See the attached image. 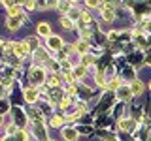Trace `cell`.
Instances as JSON below:
<instances>
[{
    "label": "cell",
    "mask_w": 151,
    "mask_h": 141,
    "mask_svg": "<svg viewBox=\"0 0 151 141\" xmlns=\"http://www.w3.org/2000/svg\"><path fill=\"white\" fill-rule=\"evenodd\" d=\"M28 79H30V83L34 85V87L42 85V83L45 81V70H42V68H32L30 73H28Z\"/></svg>",
    "instance_id": "6da1fadb"
},
{
    "label": "cell",
    "mask_w": 151,
    "mask_h": 141,
    "mask_svg": "<svg viewBox=\"0 0 151 141\" xmlns=\"http://www.w3.org/2000/svg\"><path fill=\"white\" fill-rule=\"evenodd\" d=\"M13 53H15V56H19V58H25L28 55V47L25 45V41H15V43H13Z\"/></svg>",
    "instance_id": "7a4b0ae2"
},
{
    "label": "cell",
    "mask_w": 151,
    "mask_h": 141,
    "mask_svg": "<svg viewBox=\"0 0 151 141\" xmlns=\"http://www.w3.org/2000/svg\"><path fill=\"white\" fill-rule=\"evenodd\" d=\"M47 45L51 47L53 51H60L64 47V43H63V40H60L59 36H51V38H47Z\"/></svg>",
    "instance_id": "3957f363"
},
{
    "label": "cell",
    "mask_w": 151,
    "mask_h": 141,
    "mask_svg": "<svg viewBox=\"0 0 151 141\" xmlns=\"http://www.w3.org/2000/svg\"><path fill=\"white\" fill-rule=\"evenodd\" d=\"M25 15H21V17H8V28L9 30H17V28H21V23L25 21Z\"/></svg>",
    "instance_id": "277c9868"
},
{
    "label": "cell",
    "mask_w": 151,
    "mask_h": 141,
    "mask_svg": "<svg viewBox=\"0 0 151 141\" xmlns=\"http://www.w3.org/2000/svg\"><path fill=\"white\" fill-rule=\"evenodd\" d=\"M38 34L45 36V38H51V26L47 25V23H40V25H38Z\"/></svg>",
    "instance_id": "5b68a950"
},
{
    "label": "cell",
    "mask_w": 151,
    "mask_h": 141,
    "mask_svg": "<svg viewBox=\"0 0 151 141\" xmlns=\"http://www.w3.org/2000/svg\"><path fill=\"white\" fill-rule=\"evenodd\" d=\"M136 126V120H132V119H127V120H119V128L123 130V132H129V130H132Z\"/></svg>",
    "instance_id": "8992f818"
},
{
    "label": "cell",
    "mask_w": 151,
    "mask_h": 141,
    "mask_svg": "<svg viewBox=\"0 0 151 141\" xmlns=\"http://www.w3.org/2000/svg\"><path fill=\"white\" fill-rule=\"evenodd\" d=\"M130 90H132V94H142V90H144V83H142L140 79H134V81L130 83Z\"/></svg>",
    "instance_id": "52a82bcc"
},
{
    "label": "cell",
    "mask_w": 151,
    "mask_h": 141,
    "mask_svg": "<svg viewBox=\"0 0 151 141\" xmlns=\"http://www.w3.org/2000/svg\"><path fill=\"white\" fill-rule=\"evenodd\" d=\"M117 94H119L121 102H129V100H130V96H132V90H130V88H127V87H121Z\"/></svg>",
    "instance_id": "ba28073f"
},
{
    "label": "cell",
    "mask_w": 151,
    "mask_h": 141,
    "mask_svg": "<svg viewBox=\"0 0 151 141\" xmlns=\"http://www.w3.org/2000/svg\"><path fill=\"white\" fill-rule=\"evenodd\" d=\"M25 98H27V102H36L38 100V90H36V88L34 87H32V88H27V90H25Z\"/></svg>",
    "instance_id": "9c48e42d"
},
{
    "label": "cell",
    "mask_w": 151,
    "mask_h": 141,
    "mask_svg": "<svg viewBox=\"0 0 151 141\" xmlns=\"http://www.w3.org/2000/svg\"><path fill=\"white\" fill-rule=\"evenodd\" d=\"M113 17H115V15H113V11H111V6H110V4H106V8L102 9V19L110 23V21H113Z\"/></svg>",
    "instance_id": "30bf717a"
},
{
    "label": "cell",
    "mask_w": 151,
    "mask_h": 141,
    "mask_svg": "<svg viewBox=\"0 0 151 141\" xmlns=\"http://www.w3.org/2000/svg\"><path fill=\"white\" fill-rule=\"evenodd\" d=\"M74 49L78 51V53H81V55H87V49H89V43L85 40H79L78 43L74 45Z\"/></svg>",
    "instance_id": "8fae6325"
},
{
    "label": "cell",
    "mask_w": 151,
    "mask_h": 141,
    "mask_svg": "<svg viewBox=\"0 0 151 141\" xmlns=\"http://www.w3.org/2000/svg\"><path fill=\"white\" fill-rule=\"evenodd\" d=\"M25 45L28 47V51H38V49H40L36 38H27V40H25Z\"/></svg>",
    "instance_id": "7c38bea8"
},
{
    "label": "cell",
    "mask_w": 151,
    "mask_h": 141,
    "mask_svg": "<svg viewBox=\"0 0 151 141\" xmlns=\"http://www.w3.org/2000/svg\"><path fill=\"white\" fill-rule=\"evenodd\" d=\"M63 135H64L66 141H76V137H78V132H76L74 128H66L63 132Z\"/></svg>",
    "instance_id": "4fadbf2b"
},
{
    "label": "cell",
    "mask_w": 151,
    "mask_h": 141,
    "mask_svg": "<svg viewBox=\"0 0 151 141\" xmlns=\"http://www.w3.org/2000/svg\"><path fill=\"white\" fill-rule=\"evenodd\" d=\"M60 25H63V28L70 30V28L74 26V21H72V19H70L68 15H64V17H60Z\"/></svg>",
    "instance_id": "5bb4252c"
},
{
    "label": "cell",
    "mask_w": 151,
    "mask_h": 141,
    "mask_svg": "<svg viewBox=\"0 0 151 141\" xmlns=\"http://www.w3.org/2000/svg\"><path fill=\"white\" fill-rule=\"evenodd\" d=\"M13 139L15 141H28V135H27L25 130H17L15 134H13Z\"/></svg>",
    "instance_id": "9a60e30c"
},
{
    "label": "cell",
    "mask_w": 151,
    "mask_h": 141,
    "mask_svg": "<svg viewBox=\"0 0 151 141\" xmlns=\"http://www.w3.org/2000/svg\"><path fill=\"white\" fill-rule=\"evenodd\" d=\"M94 56L93 55H83V58H81V66H85V68H87V66H91V64H94Z\"/></svg>",
    "instance_id": "2e32d148"
},
{
    "label": "cell",
    "mask_w": 151,
    "mask_h": 141,
    "mask_svg": "<svg viewBox=\"0 0 151 141\" xmlns=\"http://www.w3.org/2000/svg\"><path fill=\"white\" fill-rule=\"evenodd\" d=\"M34 58H36V60H45V58H47V51L40 47L38 51H34Z\"/></svg>",
    "instance_id": "e0dca14e"
},
{
    "label": "cell",
    "mask_w": 151,
    "mask_h": 141,
    "mask_svg": "<svg viewBox=\"0 0 151 141\" xmlns=\"http://www.w3.org/2000/svg\"><path fill=\"white\" fill-rule=\"evenodd\" d=\"M94 81H96L98 87H104V85H106V75H104V72H98L96 77H94Z\"/></svg>",
    "instance_id": "ac0fdd59"
},
{
    "label": "cell",
    "mask_w": 151,
    "mask_h": 141,
    "mask_svg": "<svg viewBox=\"0 0 151 141\" xmlns=\"http://www.w3.org/2000/svg\"><path fill=\"white\" fill-rule=\"evenodd\" d=\"M64 122V117H60V115H55L53 119H51V126H55V128H59L60 124Z\"/></svg>",
    "instance_id": "d6986e66"
},
{
    "label": "cell",
    "mask_w": 151,
    "mask_h": 141,
    "mask_svg": "<svg viewBox=\"0 0 151 141\" xmlns=\"http://www.w3.org/2000/svg\"><path fill=\"white\" fill-rule=\"evenodd\" d=\"M72 73L76 75V79L83 77V75H85V66H78V68H74V72H72Z\"/></svg>",
    "instance_id": "ffe728a7"
},
{
    "label": "cell",
    "mask_w": 151,
    "mask_h": 141,
    "mask_svg": "<svg viewBox=\"0 0 151 141\" xmlns=\"http://www.w3.org/2000/svg\"><path fill=\"white\" fill-rule=\"evenodd\" d=\"M119 85H121V79H119V77H115V79H113V81H111L110 85H108V88L115 90V88H119Z\"/></svg>",
    "instance_id": "44dd1931"
},
{
    "label": "cell",
    "mask_w": 151,
    "mask_h": 141,
    "mask_svg": "<svg viewBox=\"0 0 151 141\" xmlns=\"http://www.w3.org/2000/svg\"><path fill=\"white\" fill-rule=\"evenodd\" d=\"M79 15H81V13H79V11H78V9H70V11H68V17H70V19H72V21H74V19H78Z\"/></svg>",
    "instance_id": "7402d4cb"
},
{
    "label": "cell",
    "mask_w": 151,
    "mask_h": 141,
    "mask_svg": "<svg viewBox=\"0 0 151 141\" xmlns=\"http://www.w3.org/2000/svg\"><path fill=\"white\" fill-rule=\"evenodd\" d=\"M59 105L63 107V109H64V107H68V105H70V98H63V100L59 102Z\"/></svg>",
    "instance_id": "603a6c76"
},
{
    "label": "cell",
    "mask_w": 151,
    "mask_h": 141,
    "mask_svg": "<svg viewBox=\"0 0 151 141\" xmlns=\"http://www.w3.org/2000/svg\"><path fill=\"white\" fill-rule=\"evenodd\" d=\"M23 6H25L27 9H34V8H36V4H34V2H23Z\"/></svg>",
    "instance_id": "cb8c5ba5"
},
{
    "label": "cell",
    "mask_w": 151,
    "mask_h": 141,
    "mask_svg": "<svg viewBox=\"0 0 151 141\" xmlns=\"http://www.w3.org/2000/svg\"><path fill=\"white\" fill-rule=\"evenodd\" d=\"M81 17H83V21H85V23L91 21V15H89V11H83V13H81Z\"/></svg>",
    "instance_id": "d4e9b609"
},
{
    "label": "cell",
    "mask_w": 151,
    "mask_h": 141,
    "mask_svg": "<svg viewBox=\"0 0 151 141\" xmlns=\"http://www.w3.org/2000/svg\"><path fill=\"white\" fill-rule=\"evenodd\" d=\"M2 141H15V139H13V134H6L2 137Z\"/></svg>",
    "instance_id": "484cf974"
},
{
    "label": "cell",
    "mask_w": 151,
    "mask_h": 141,
    "mask_svg": "<svg viewBox=\"0 0 151 141\" xmlns=\"http://www.w3.org/2000/svg\"><path fill=\"white\" fill-rule=\"evenodd\" d=\"M149 88H151V83H149Z\"/></svg>",
    "instance_id": "4316f807"
},
{
    "label": "cell",
    "mask_w": 151,
    "mask_h": 141,
    "mask_svg": "<svg viewBox=\"0 0 151 141\" xmlns=\"http://www.w3.org/2000/svg\"><path fill=\"white\" fill-rule=\"evenodd\" d=\"M149 141H151V137H149Z\"/></svg>",
    "instance_id": "83f0119b"
}]
</instances>
